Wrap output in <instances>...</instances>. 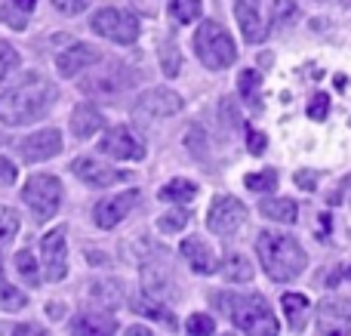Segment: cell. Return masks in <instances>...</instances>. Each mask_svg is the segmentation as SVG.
Here are the masks:
<instances>
[{"instance_id": "8d00e7d4", "label": "cell", "mask_w": 351, "mask_h": 336, "mask_svg": "<svg viewBox=\"0 0 351 336\" xmlns=\"http://www.w3.org/2000/svg\"><path fill=\"white\" fill-rule=\"evenodd\" d=\"M49 3H53L62 16H80V12L90 6V0H49Z\"/></svg>"}, {"instance_id": "83f0119b", "label": "cell", "mask_w": 351, "mask_h": 336, "mask_svg": "<svg viewBox=\"0 0 351 336\" xmlns=\"http://www.w3.org/2000/svg\"><path fill=\"white\" fill-rule=\"evenodd\" d=\"M200 10H204V3H200V0H173L170 16L179 25H191L194 19H200Z\"/></svg>"}, {"instance_id": "5bb4252c", "label": "cell", "mask_w": 351, "mask_h": 336, "mask_svg": "<svg viewBox=\"0 0 351 336\" xmlns=\"http://www.w3.org/2000/svg\"><path fill=\"white\" fill-rule=\"evenodd\" d=\"M99 62H102V56H99L90 43H74V47L62 49V53L56 56V68H59L62 77H77L80 71L99 65Z\"/></svg>"}, {"instance_id": "ac0fdd59", "label": "cell", "mask_w": 351, "mask_h": 336, "mask_svg": "<svg viewBox=\"0 0 351 336\" xmlns=\"http://www.w3.org/2000/svg\"><path fill=\"white\" fill-rule=\"evenodd\" d=\"M102 127H105V117L96 105L84 102L71 111V133L77 136V139H90V136H96Z\"/></svg>"}, {"instance_id": "9c48e42d", "label": "cell", "mask_w": 351, "mask_h": 336, "mask_svg": "<svg viewBox=\"0 0 351 336\" xmlns=\"http://www.w3.org/2000/svg\"><path fill=\"white\" fill-rule=\"evenodd\" d=\"M16 148H19V154H22L25 164H40V160H49L62 152V133L53 130V127L37 130V133L19 139Z\"/></svg>"}, {"instance_id": "836d02e7", "label": "cell", "mask_w": 351, "mask_h": 336, "mask_svg": "<svg viewBox=\"0 0 351 336\" xmlns=\"http://www.w3.org/2000/svg\"><path fill=\"white\" fill-rule=\"evenodd\" d=\"M213 331H216V321L210 318V315H204V312H197V315H191V318L185 321V333H194V336H210Z\"/></svg>"}, {"instance_id": "2e32d148", "label": "cell", "mask_w": 351, "mask_h": 336, "mask_svg": "<svg viewBox=\"0 0 351 336\" xmlns=\"http://www.w3.org/2000/svg\"><path fill=\"white\" fill-rule=\"evenodd\" d=\"M234 12H237V25L247 43H262L265 40V28L259 19V0H234Z\"/></svg>"}, {"instance_id": "277c9868", "label": "cell", "mask_w": 351, "mask_h": 336, "mask_svg": "<svg viewBox=\"0 0 351 336\" xmlns=\"http://www.w3.org/2000/svg\"><path fill=\"white\" fill-rule=\"evenodd\" d=\"M194 49H197L200 62H204L210 71L231 68V62L237 59L234 40H231V34L219 22H204L200 25L197 34H194Z\"/></svg>"}, {"instance_id": "cb8c5ba5", "label": "cell", "mask_w": 351, "mask_h": 336, "mask_svg": "<svg viewBox=\"0 0 351 336\" xmlns=\"http://www.w3.org/2000/svg\"><path fill=\"white\" fill-rule=\"evenodd\" d=\"M222 275L228 278V281H234V284H243V281L253 278V263H250L247 256H241V253H234V256L225 259Z\"/></svg>"}, {"instance_id": "7a4b0ae2", "label": "cell", "mask_w": 351, "mask_h": 336, "mask_svg": "<svg viewBox=\"0 0 351 336\" xmlns=\"http://www.w3.org/2000/svg\"><path fill=\"white\" fill-rule=\"evenodd\" d=\"M256 250H259V263L271 281H293L308 265V256L299 247V241L287 232H262L256 238Z\"/></svg>"}, {"instance_id": "e575fe53", "label": "cell", "mask_w": 351, "mask_h": 336, "mask_svg": "<svg viewBox=\"0 0 351 336\" xmlns=\"http://www.w3.org/2000/svg\"><path fill=\"white\" fill-rule=\"evenodd\" d=\"M185 222H188V213H185V210H173V213L160 216V219H158V228H160V232H182V228H185Z\"/></svg>"}, {"instance_id": "7bdbcfd3", "label": "cell", "mask_w": 351, "mask_h": 336, "mask_svg": "<svg viewBox=\"0 0 351 336\" xmlns=\"http://www.w3.org/2000/svg\"><path fill=\"white\" fill-rule=\"evenodd\" d=\"M10 333H25V336H34V333H43L40 327H34V324H25V327H12Z\"/></svg>"}, {"instance_id": "d6a6232c", "label": "cell", "mask_w": 351, "mask_h": 336, "mask_svg": "<svg viewBox=\"0 0 351 336\" xmlns=\"http://www.w3.org/2000/svg\"><path fill=\"white\" fill-rule=\"evenodd\" d=\"M243 182H247V189H250V191H256V195H262V191H271L274 185H278V173H274V170L250 173V176L243 179Z\"/></svg>"}, {"instance_id": "1f68e13d", "label": "cell", "mask_w": 351, "mask_h": 336, "mask_svg": "<svg viewBox=\"0 0 351 336\" xmlns=\"http://www.w3.org/2000/svg\"><path fill=\"white\" fill-rule=\"evenodd\" d=\"M237 84H241V96L247 99L250 105H259V84H262V77H259V71H243L241 77H237Z\"/></svg>"}, {"instance_id": "ab89813d", "label": "cell", "mask_w": 351, "mask_h": 336, "mask_svg": "<svg viewBox=\"0 0 351 336\" xmlns=\"http://www.w3.org/2000/svg\"><path fill=\"white\" fill-rule=\"evenodd\" d=\"M16 182V164L10 158H0V185H12Z\"/></svg>"}, {"instance_id": "60d3db41", "label": "cell", "mask_w": 351, "mask_h": 336, "mask_svg": "<svg viewBox=\"0 0 351 336\" xmlns=\"http://www.w3.org/2000/svg\"><path fill=\"white\" fill-rule=\"evenodd\" d=\"M10 10H12V12H19V16L25 19L31 10H34V0H10Z\"/></svg>"}, {"instance_id": "f35d334b", "label": "cell", "mask_w": 351, "mask_h": 336, "mask_svg": "<svg viewBox=\"0 0 351 336\" xmlns=\"http://www.w3.org/2000/svg\"><path fill=\"white\" fill-rule=\"evenodd\" d=\"M265 133H259V130H250V136H247V148H250V154H262L265 152Z\"/></svg>"}, {"instance_id": "7402d4cb", "label": "cell", "mask_w": 351, "mask_h": 336, "mask_svg": "<svg viewBox=\"0 0 351 336\" xmlns=\"http://www.w3.org/2000/svg\"><path fill=\"white\" fill-rule=\"evenodd\" d=\"M194 195H197V185L194 182H188V179H173L170 185H164L160 189V201H167V204H188V201H194Z\"/></svg>"}, {"instance_id": "d590c367", "label": "cell", "mask_w": 351, "mask_h": 336, "mask_svg": "<svg viewBox=\"0 0 351 336\" xmlns=\"http://www.w3.org/2000/svg\"><path fill=\"white\" fill-rule=\"evenodd\" d=\"M16 65H19V53L6 40H0V80H3Z\"/></svg>"}, {"instance_id": "ee69618b", "label": "cell", "mask_w": 351, "mask_h": 336, "mask_svg": "<svg viewBox=\"0 0 351 336\" xmlns=\"http://www.w3.org/2000/svg\"><path fill=\"white\" fill-rule=\"evenodd\" d=\"M127 333H130V336H148L152 331H148V327H139V324H136V327H130Z\"/></svg>"}, {"instance_id": "ba28073f", "label": "cell", "mask_w": 351, "mask_h": 336, "mask_svg": "<svg viewBox=\"0 0 351 336\" xmlns=\"http://www.w3.org/2000/svg\"><path fill=\"white\" fill-rule=\"evenodd\" d=\"M40 263L47 281H62L68 275V247H65V228H53L40 238Z\"/></svg>"}, {"instance_id": "9a60e30c", "label": "cell", "mask_w": 351, "mask_h": 336, "mask_svg": "<svg viewBox=\"0 0 351 336\" xmlns=\"http://www.w3.org/2000/svg\"><path fill=\"white\" fill-rule=\"evenodd\" d=\"M351 321V302L348 300H324L317 309V327L321 333H346Z\"/></svg>"}, {"instance_id": "f1b7e54d", "label": "cell", "mask_w": 351, "mask_h": 336, "mask_svg": "<svg viewBox=\"0 0 351 336\" xmlns=\"http://www.w3.org/2000/svg\"><path fill=\"white\" fill-rule=\"evenodd\" d=\"M296 16H299V10H296L293 0H274V6H271V31L287 28Z\"/></svg>"}, {"instance_id": "7c38bea8", "label": "cell", "mask_w": 351, "mask_h": 336, "mask_svg": "<svg viewBox=\"0 0 351 336\" xmlns=\"http://www.w3.org/2000/svg\"><path fill=\"white\" fill-rule=\"evenodd\" d=\"M182 111V96L179 93H173V90H148V93H142L139 99H136V115L139 117H173V115H179Z\"/></svg>"}, {"instance_id": "d6986e66", "label": "cell", "mask_w": 351, "mask_h": 336, "mask_svg": "<svg viewBox=\"0 0 351 336\" xmlns=\"http://www.w3.org/2000/svg\"><path fill=\"white\" fill-rule=\"evenodd\" d=\"M74 333H114L117 324L111 315H99V312H84L71 321Z\"/></svg>"}, {"instance_id": "30bf717a", "label": "cell", "mask_w": 351, "mask_h": 336, "mask_svg": "<svg viewBox=\"0 0 351 336\" xmlns=\"http://www.w3.org/2000/svg\"><path fill=\"white\" fill-rule=\"evenodd\" d=\"M99 152L108 154V158H121V160H142L145 158V142L130 127H114L102 136Z\"/></svg>"}, {"instance_id": "4fadbf2b", "label": "cell", "mask_w": 351, "mask_h": 336, "mask_svg": "<svg viewBox=\"0 0 351 336\" xmlns=\"http://www.w3.org/2000/svg\"><path fill=\"white\" fill-rule=\"evenodd\" d=\"M136 201H139V191H121V195H114V197H105V201H99L96 204V226L99 228H114V226H121V219H127L130 216V210L136 207Z\"/></svg>"}, {"instance_id": "6da1fadb", "label": "cell", "mask_w": 351, "mask_h": 336, "mask_svg": "<svg viewBox=\"0 0 351 336\" xmlns=\"http://www.w3.org/2000/svg\"><path fill=\"white\" fill-rule=\"evenodd\" d=\"M56 102V86L40 74H28L25 84L12 86L0 96V121L6 127H25L34 123L53 108Z\"/></svg>"}, {"instance_id": "4dcf8cb0", "label": "cell", "mask_w": 351, "mask_h": 336, "mask_svg": "<svg viewBox=\"0 0 351 336\" xmlns=\"http://www.w3.org/2000/svg\"><path fill=\"white\" fill-rule=\"evenodd\" d=\"M19 232V213L12 207H0V247H6Z\"/></svg>"}, {"instance_id": "8fae6325", "label": "cell", "mask_w": 351, "mask_h": 336, "mask_svg": "<svg viewBox=\"0 0 351 336\" xmlns=\"http://www.w3.org/2000/svg\"><path fill=\"white\" fill-rule=\"evenodd\" d=\"M71 173L80 179V182L96 185V189H108V185L127 182V179H130V173L114 170V167L102 164V160H96V158H77L71 164Z\"/></svg>"}, {"instance_id": "484cf974", "label": "cell", "mask_w": 351, "mask_h": 336, "mask_svg": "<svg viewBox=\"0 0 351 336\" xmlns=\"http://www.w3.org/2000/svg\"><path fill=\"white\" fill-rule=\"evenodd\" d=\"M16 272L28 287H40V272H37V263H34V253L31 250H22L16 253Z\"/></svg>"}, {"instance_id": "603a6c76", "label": "cell", "mask_w": 351, "mask_h": 336, "mask_svg": "<svg viewBox=\"0 0 351 336\" xmlns=\"http://www.w3.org/2000/svg\"><path fill=\"white\" fill-rule=\"evenodd\" d=\"M114 71H117V68H108V74H90V77L80 84V90H84V93H102V96L123 90V80L121 77H111Z\"/></svg>"}, {"instance_id": "ffe728a7", "label": "cell", "mask_w": 351, "mask_h": 336, "mask_svg": "<svg viewBox=\"0 0 351 336\" xmlns=\"http://www.w3.org/2000/svg\"><path fill=\"white\" fill-rule=\"evenodd\" d=\"M259 210L265 219H274V222H296L299 219V207L290 197H268V201L259 204Z\"/></svg>"}, {"instance_id": "e0dca14e", "label": "cell", "mask_w": 351, "mask_h": 336, "mask_svg": "<svg viewBox=\"0 0 351 336\" xmlns=\"http://www.w3.org/2000/svg\"><path fill=\"white\" fill-rule=\"evenodd\" d=\"M182 256H185V263L191 265L197 275H210V272L219 269L216 253H213V247L206 244L204 238H185L182 241Z\"/></svg>"}, {"instance_id": "74e56055", "label": "cell", "mask_w": 351, "mask_h": 336, "mask_svg": "<svg viewBox=\"0 0 351 336\" xmlns=\"http://www.w3.org/2000/svg\"><path fill=\"white\" fill-rule=\"evenodd\" d=\"M327 115H330V96H327V93H317V96L311 99L308 117H311V121H324Z\"/></svg>"}, {"instance_id": "4316f807", "label": "cell", "mask_w": 351, "mask_h": 336, "mask_svg": "<svg viewBox=\"0 0 351 336\" xmlns=\"http://www.w3.org/2000/svg\"><path fill=\"white\" fill-rule=\"evenodd\" d=\"M133 306V312H139V315H148V318H154V321H164V324H170L176 327V318L167 309H160V302H154L152 296H142V300H133L130 302Z\"/></svg>"}, {"instance_id": "5b68a950", "label": "cell", "mask_w": 351, "mask_h": 336, "mask_svg": "<svg viewBox=\"0 0 351 336\" xmlns=\"http://www.w3.org/2000/svg\"><path fill=\"white\" fill-rule=\"evenodd\" d=\"M22 201L28 204V210L34 213L37 222H47L59 213L62 204V182L56 176H31L22 189Z\"/></svg>"}, {"instance_id": "f546056e", "label": "cell", "mask_w": 351, "mask_h": 336, "mask_svg": "<svg viewBox=\"0 0 351 336\" xmlns=\"http://www.w3.org/2000/svg\"><path fill=\"white\" fill-rule=\"evenodd\" d=\"M308 312V300L302 293H287L284 296V315L290 318L293 327H302V315Z\"/></svg>"}, {"instance_id": "44dd1931", "label": "cell", "mask_w": 351, "mask_h": 336, "mask_svg": "<svg viewBox=\"0 0 351 336\" xmlns=\"http://www.w3.org/2000/svg\"><path fill=\"white\" fill-rule=\"evenodd\" d=\"M142 284H145V293L152 296V300H158V302H164V300H170V293H173V284H170V275L167 272H158V269H142Z\"/></svg>"}, {"instance_id": "8992f818", "label": "cell", "mask_w": 351, "mask_h": 336, "mask_svg": "<svg viewBox=\"0 0 351 336\" xmlns=\"http://www.w3.org/2000/svg\"><path fill=\"white\" fill-rule=\"evenodd\" d=\"M93 31L102 37H108L111 43H121V47H130V43L139 40V19L127 10H117V6H105L93 16Z\"/></svg>"}, {"instance_id": "d4e9b609", "label": "cell", "mask_w": 351, "mask_h": 336, "mask_svg": "<svg viewBox=\"0 0 351 336\" xmlns=\"http://www.w3.org/2000/svg\"><path fill=\"white\" fill-rule=\"evenodd\" d=\"M25 306H28L25 293L19 287H12L3 278V272H0V309H3V312H19V309H25Z\"/></svg>"}, {"instance_id": "f6af8a7d", "label": "cell", "mask_w": 351, "mask_h": 336, "mask_svg": "<svg viewBox=\"0 0 351 336\" xmlns=\"http://www.w3.org/2000/svg\"><path fill=\"white\" fill-rule=\"evenodd\" d=\"M321 3H339V6H346V10H351V0H321Z\"/></svg>"}, {"instance_id": "3957f363", "label": "cell", "mask_w": 351, "mask_h": 336, "mask_svg": "<svg viewBox=\"0 0 351 336\" xmlns=\"http://www.w3.org/2000/svg\"><path fill=\"white\" fill-rule=\"evenodd\" d=\"M219 302H225L222 312L231 318V324L243 333H259V336H274L280 333V321L274 318V312L265 306L262 296H219Z\"/></svg>"}, {"instance_id": "52a82bcc", "label": "cell", "mask_w": 351, "mask_h": 336, "mask_svg": "<svg viewBox=\"0 0 351 336\" xmlns=\"http://www.w3.org/2000/svg\"><path fill=\"white\" fill-rule=\"evenodd\" d=\"M247 222V207L231 195H219L213 207L206 210V228L216 235H237V228Z\"/></svg>"}, {"instance_id": "b9f144b4", "label": "cell", "mask_w": 351, "mask_h": 336, "mask_svg": "<svg viewBox=\"0 0 351 336\" xmlns=\"http://www.w3.org/2000/svg\"><path fill=\"white\" fill-rule=\"evenodd\" d=\"M296 185H299V189L315 191V173H302V170H299L296 173Z\"/></svg>"}]
</instances>
